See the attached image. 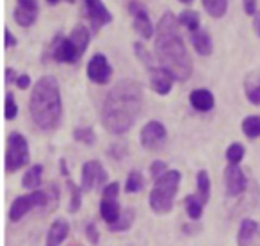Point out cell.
<instances>
[{"label": "cell", "mask_w": 260, "mask_h": 246, "mask_svg": "<svg viewBox=\"0 0 260 246\" xmlns=\"http://www.w3.org/2000/svg\"><path fill=\"white\" fill-rule=\"evenodd\" d=\"M143 109V86L136 79H121L114 84L102 104L100 118L107 132L121 136L138 121Z\"/></svg>", "instance_id": "1"}, {"label": "cell", "mask_w": 260, "mask_h": 246, "mask_svg": "<svg viewBox=\"0 0 260 246\" xmlns=\"http://www.w3.org/2000/svg\"><path fill=\"white\" fill-rule=\"evenodd\" d=\"M178 18L171 11H166L157 23L155 54L160 66L166 68L175 80L185 82L192 73V59L185 43L178 33Z\"/></svg>", "instance_id": "2"}, {"label": "cell", "mask_w": 260, "mask_h": 246, "mask_svg": "<svg viewBox=\"0 0 260 246\" xmlns=\"http://www.w3.org/2000/svg\"><path fill=\"white\" fill-rule=\"evenodd\" d=\"M29 112L34 125L45 132L55 131L62 119V100L57 80L43 75L34 84L29 98Z\"/></svg>", "instance_id": "3"}, {"label": "cell", "mask_w": 260, "mask_h": 246, "mask_svg": "<svg viewBox=\"0 0 260 246\" xmlns=\"http://www.w3.org/2000/svg\"><path fill=\"white\" fill-rule=\"evenodd\" d=\"M91 41V30L86 25L79 23L68 36H55L52 43L48 45L45 59L55 63H68V65H75L80 61L84 55L86 48L89 47Z\"/></svg>", "instance_id": "4"}, {"label": "cell", "mask_w": 260, "mask_h": 246, "mask_svg": "<svg viewBox=\"0 0 260 246\" xmlns=\"http://www.w3.org/2000/svg\"><path fill=\"white\" fill-rule=\"evenodd\" d=\"M59 191L55 186H50L48 189H36L30 191L27 195H22L11 203L9 209V220L11 221H20L27 212L34 209H43L50 210V207H54L57 203Z\"/></svg>", "instance_id": "5"}, {"label": "cell", "mask_w": 260, "mask_h": 246, "mask_svg": "<svg viewBox=\"0 0 260 246\" xmlns=\"http://www.w3.org/2000/svg\"><path fill=\"white\" fill-rule=\"evenodd\" d=\"M180 171L168 170L162 177H159L150 193V209L155 214H168L173 209V200L180 186Z\"/></svg>", "instance_id": "6"}, {"label": "cell", "mask_w": 260, "mask_h": 246, "mask_svg": "<svg viewBox=\"0 0 260 246\" xmlns=\"http://www.w3.org/2000/svg\"><path fill=\"white\" fill-rule=\"evenodd\" d=\"M30 159L29 143L20 132H11L8 138V146H6V171L15 173L20 168H23Z\"/></svg>", "instance_id": "7"}, {"label": "cell", "mask_w": 260, "mask_h": 246, "mask_svg": "<svg viewBox=\"0 0 260 246\" xmlns=\"http://www.w3.org/2000/svg\"><path fill=\"white\" fill-rule=\"evenodd\" d=\"M168 139V131L162 123L152 119L143 127L141 136H139V141H141L143 148H146L148 152H160L166 145Z\"/></svg>", "instance_id": "8"}, {"label": "cell", "mask_w": 260, "mask_h": 246, "mask_svg": "<svg viewBox=\"0 0 260 246\" xmlns=\"http://www.w3.org/2000/svg\"><path fill=\"white\" fill-rule=\"evenodd\" d=\"M84 8H86V16L93 34L100 33L105 25L112 22V15L102 0H84Z\"/></svg>", "instance_id": "9"}, {"label": "cell", "mask_w": 260, "mask_h": 246, "mask_svg": "<svg viewBox=\"0 0 260 246\" xmlns=\"http://www.w3.org/2000/svg\"><path fill=\"white\" fill-rule=\"evenodd\" d=\"M109 178V173L102 166L100 161H87L82 164V175H80V189L87 193L94 186H104Z\"/></svg>", "instance_id": "10"}, {"label": "cell", "mask_w": 260, "mask_h": 246, "mask_svg": "<svg viewBox=\"0 0 260 246\" xmlns=\"http://www.w3.org/2000/svg\"><path fill=\"white\" fill-rule=\"evenodd\" d=\"M126 9H128L130 16L134 20V29L138 30L139 36H141L143 40H150V38L155 34V27H153L145 6H143L141 2H138V0H132V2H128Z\"/></svg>", "instance_id": "11"}, {"label": "cell", "mask_w": 260, "mask_h": 246, "mask_svg": "<svg viewBox=\"0 0 260 246\" xmlns=\"http://www.w3.org/2000/svg\"><path fill=\"white\" fill-rule=\"evenodd\" d=\"M86 72H87V79L93 84L105 86V84H109V80H111V77H112V66H111V63L107 61V57L98 52V54H94L93 57L89 59Z\"/></svg>", "instance_id": "12"}, {"label": "cell", "mask_w": 260, "mask_h": 246, "mask_svg": "<svg viewBox=\"0 0 260 246\" xmlns=\"http://www.w3.org/2000/svg\"><path fill=\"white\" fill-rule=\"evenodd\" d=\"M224 193L230 198H235V196L242 195L248 186V178H246L244 171L237 166V164H230V166L224 168Z\"/></svg>", "instance_id": "13"}, {"label": "cell", "mask_w": 260, "mask_h": 246, "mask_svg": "<svg viewBox=\"0 0 260 246\" xmlns=\"http://www.w3.org/2000/svg\"><path fill=\"white\" fill-rule=\"evenodd\" d=\"M13 15L20 27L34 25L40 15V2L38 0H16V9Z\"/></svg>", "instance_id": "14"}, {"label": "cell", "mask_w": 260, "mask_h": 246, "mask_svg": "<svg viewBox=\"0 0 260 246\" xmlns=\"http://www.w3.org/2000/svg\"><path fill=\"white\" fill-rule=\"evenodd\" d=\"M175 77L162 66H155L150 70V87L159 95H168L173 87Z\"/></svg>", "instance_id": "15"}, {"label": "cell", "mask_w": 260, "mask_h": 246, "mask_svg": "<svg viewBox=\"0 0 260 246\" xmlns=\"http://www.w3.org/2000/svg\"><path fill=\"white\" fill-rule=\"evenodd\" d=\"M189 102H191V105L196 109V111L200 112H209L214 109V105H216V98H214V95L210 93L209 89H194L191 91V95H189Z\"/></svg>", "instance_id": "16"}, {"label": "cell", "mask_w": 260, "mask_h": 246, "mask_svg": "<svg viewBox=\"0 0 260 246\" xmlns=\"http://www.w3.org/2000/svg\"><path fill=\"white\" fill-rule=\"evenodd\" d=\"M68 234H70L68 221L62 220V218H57V220L52 223L50 230H48L47 244H45V246H61L62 241L68 237Z\"/></svg>", "instance_id": "17"}, {"label": "cell", "mask_w": 260, "mask_h": 246, "mask_svg": "<svg viewBox=\"0 0 260 246\" xmlns=\"http://www.w3.org/2000/svg\"><path fill=\"white\" fill-rule=\"evenodd\" d=\"M100 214H102V220L107 225L116 223L119 220V216H121V207H119L118 198H104L102 196Z\"/></svg>", "instance_id": "18"}, {"label": "cell", "mask_w": 260, "mask_h": 246, "mask_svg": "<svg viewBox=\"0 0 260 246\" xmlns=\"http://www.w3.org/2000/svg\"><path fill=\"white\" fill-rule=\"evenodd\" d=\"M191 43L200 55H205L207 57V55L212 54V38H210V34L207 33L205 29H200V30H196V33H192Z\"/></svg>", "instance_id": "19"}, {"label": "cell", "mask_w": 260, "mask_h": 246, "mask_svg": "<svg viewBox=\"0 0 260 246\" xmlns=\"http://www.w3.org/2000/svg\"><path fill=\"white\" fill-rule=\"evenodd\" d=\"M256 230H258L256 221L249 220V218L242 220L241 225H239V232H237V246H249L251 244Z\"/></svg>", "instance_id": "20"}, {"label": "cell", "mask_w": 260, "mask_h": 246, "mask_svg": "<svg viewBox=\"0 0 260 246\" xmlns=\"http://www.w3.org/2000/svg\"><path fill=\"white\" fill-rule=\"evenodd\" d=\"M244 93L249 104L260 105V75H256V73L248 75V79L244 80Z\"/></svg>", "instance_id": "21"}, {"label": "cell", "mask_w": 260, "mask_h": 246, "mask_svg": "<svg viewBox=\"0 0 260 246\" xmlns=\"http://www.w3.org/2000/svg\"><path fill=\"white\" fill-rule=\"evenodd\" d=\"M41 175H43V164H34L27 170V173L22 178V186L29 191H36L41 186Z\"/></svg>", "instance_id": "22"}, {"label": "cell", "mask_w": 260, "mask_h": 246, "mask_svg": "<svg viewBox=\"0 0 260 246\" xmlns=\"http://www.w3.org/2000/svg\"><path fill=\"white\" fill-rule=\"evenodd\" d=\"M177 18H178V23H180L182 27H185L191 34L202 29V27H200V22H202L200 15L196 11H192V9H184Z\"/></svg>", "instance_id": "23"}, {"label": "cell", "mask_w": 260, "mask_h": 246, "mask_svg": "<svg viewBox=\"0 0 260 246\" xmlns=\"http://www.w3.org/2000/svg\"><path fill=\"white\" fill-rule=\"evenodd\" d=\"M196 189H198L196 195L200 196V200H202L203 203L209 202V198H210V178H209V173H207L205 170H202V171L196 173Z\"/></svg>", "instance_id": "24"}, {"label": "cell", "mask_w": 260, "mask_h": 246, "mask_svg": "<svg viewBox=\"0 0 260 246\" xmlns=\"http://www.w3.org/2000/svg\"><path fill=\"white\" fill-rule=\"evenodd\" d=\"M184 203H185V210H187V214H189V218H191V220L196 221V220H200V218H202V212H203V207H205V203L200 200L198 195L185 196Z\"/></svg>", "instance_id": "25"}, {"label": "cell", "mask_w": 260, "mask_h": 246, "mask_svg": "<svg viewBox=\"0 0 260 246\" xmlns=\"http://www.w3.org/2000/svg\"><path fill=\"white\" fill-rule=\"evenodd\" d=\"M241 129L249 139L260 138V116H256V114L246 116L241 123Z\"/></svg>", "instance_id": "26"}, {"label": "cell", "mask_w": 260, "mask_h": 246, "mask_svg": "<svg viewBox=\"0 0 260 246\" xmlns=\"http://www.w3.org/2000/svg\"><path fill=\"white\" fill-rule=\"evenodd\" d=\"M203 8L212 18H223L228 8V0H202Z\"/></svg>", "instance_id": "27"}, {"label": "cell", "mask_w": 260, "mask_h": 246, "mask_svg": "<svg viewBox=\"0 0 260 246\" xmlns=\"http://www.w3.org/2000/svg\"><path fill=\"white\" fill-rule=\"evenodd\" d=\"M134 218H136V210L134 209H125L116 223L109 225V230H112V232H125V230H128L130 225L134 223Z\"/></svg>", "instance_id": "28"}, {"label": "cell", "mask_w": 260, "mask_h": 246, "mask_svg": "<svg viewBox=\"0 0 260 246\" xmlns=\"http://www.w3.org/2000/svg\"><path fill=\"white\" fill-rule=\"evenodd\" d=\"M145 188V177L139 173L138 170H132L126 177V182H125V191L126 193H139L143 191Z\"/></svg>", "instance_id": "29"}, {"label": "cell", "mask_w": 260, "mask_h": 246, "mask_svg": "<svg viewBox=\"0 0 260 246\" xmlns=\"http://www.w3.org/2000/svg\"><path fill=\"white\" fill-rule=\"evenodd\" d=\"M73 139L82 145H87V146H93L96 143V134L91 127H77L73 131Z\"/></svg>", "instance_id": "30"}, {"label": "cell", "mask_w": 260, "mask_h": 246, "mask_svg": "<svg viewBox=\"0 0 260 246\" xmlns=\"http://www.w3.org/2000/svg\"><path fill=\"white\" fill-rule=\"evenodd\" d=\"M68 189H70V205L68 210L70 212H79L80 209V203H82V189L80 186H75L72 180H68Z\"/></svg>", "instance_id": "31"}, {"label": "cell", "mask_w": 260, "mask_h": 246, "mask_svg": "<svg viewBox=\"0 0 260 246\" xmlns=\"http://www.w3.org/2000/svg\"><path fill=\"white\" fill-rule=\"evenodd\" d=\"M246 156V148L241 143H232L226 148V161L230 164H239Z\"/></svg>", "instance_id": "32"}, {"label": "cell", "mask_w": 260, "mask_h": 246, "mask_svg": "<svg viewBox=\"0 0 260 246\" xmlns=\"http://www.w3.org/2000/svg\"><path fill=\"white\" fill-rule=\"evenodd\" d=\"M134 52H136V55H138L139 61H141L143 65L148 68V72L155 68V65H153V57L150 55V52L146 50L145 45H143L141 41H136V43H134Z\"/></svg>", "instance_id": "33"}, {"label": "cell", "mask_w": 260, "mask_h": 246, "mask_svg": "<svg viewBox=\"0 0 260 246\" xmlns=\"http://www.w3.org/2000/svg\"><path fill=\"white\" fill-rule=\"evenodd\" d=\"M16 116H18V104H16L15 97H13V93H6V111H4V118L8 119V121H11V119H15Z\"/></svg>", "instance_id": "34"}, {"label": "cell", "mask_w": 260, "mask_h": 246, "mask_svg": "<svg viewBox=\"0 0 260 246\" xmlns=\"http://www.w3.org/2000/svg\"><path fill=\"white\" fill-rule=\"evenodd\" d=\"M166 171H168V164L164 163V161H153V163L150 164V175H152L155 180L159 177H162Z\"/></svg>", "instance_id": "35"}, {"label": "cell", "mask_w": 260, "mask_h": 246, "mask_svg": "<svg viewBox=\"0 0 260 246\" xmlns=\"http://www.w3.org/2000/svg\"><path fill=\"white\" fill-rule=\"evenodd\" d=\"M118 193H119V184L118 182H112V184H107L102 191V196L104 198H118Z\"/></svg>", "instance_id": "36"}, {"label": "cell", "mask_w": 260, "mask_h": 246, "mask_svg": "<svg viewBox=\"0 0 260 246\" xmlns=\"http://www.w3.org/2000/svg\"><path fill=\"white\" fill-rule=\"evenodd\" d=\"M109 156H111V157H114V159H121V157L123 156H125V153H126V150H125V146H123L121 145V143H116V145H111V146H109Z\"/></svg>", "instance_id": "37"}, {"label": "cell", "mask_w": 260, "mask_h": 246, "mask_svg": "<svg viewBox=\"0 0 260 246\" xmlns=\"http://www.w3.org/2000/svg\"><path fill=\"white\" fill-rule=\"evenodd\" d=\"M16 45H18L16 38L13 36L8 27H4V48H11V47H16Z\"/></svg>", "instance_id": "38"}, {"label": "cell", "mask_w": 260, "mask_h": 246, "mask_svg": "<svg viewBox=\"0 0 260 246\" xmlns=\"http://www.w3.org/2000/svg\"><path fill=\"white\" fill-rule=\"evenodd\" d=\"M86 235L89 237V241L93 242V244H96L98 242V230H96V227H94V223L86 225Z\"/></svg>", "instance_id": "39"}, {"label": "cell", "mask_w": 260, "mask_h": 246, "mask_svg": "<svg viewBox=\"0 0 260 246\" xmlns=\"http://www.w3.org/2000/svg\"><path fill=\"white\" fill-rule=\"evenodd\" d=\"M244 11H246V15H249V16H255L256 13V0H244Z\"/></svg>", "instance_id": "40"}, {"label": "cell", "mask_w": 260, "mask_h": 246, "mask_svg": "<svg viewBox=\"0 0 260 246\" xmlns=\"http://www.w3.org/2000/svg\"><path fill=\"white\" fill-rule=\"evenodd\" d=\"M18 73H16L15 68H11V66H8L6 68V84H11V82H16L18 80Z\"/></svg>", "instance_id": "41"}, {"label": "cell", "mask_w": 260, "mask_h": 246, "mask_svg": "<svg viewBox=\"0 0 260 246\" xmlns=\"http://www.w3.org/2000/svg\"><path fill=\"white\" fill-rule=\"evenodd\" d=\"M16 86H18L20 89H27V87L30 86V77L29 75H20L18 80H16Z\"/></svg>", "instance_id": "42"}, {"label": "cell", "mask_w": 260, "mask_h": 246, "mask_svg": "<svg viewBox=\"0 0 260 246\" xmlns=\"http://www.w3.org/2000/svg\"><path fill=\"white\" fill-rule=\"evenodd\" d=\"M253 30L256 33V36L260 38V9L255 16H253Z\"/></svg>", "instance_id": "43"}, {"label": "cell", "mask_w": 260, "mask_h": 246, "mask_svg": "<svg viewBox=\"0 0 260 246\" xmlns=\"http://www.w3.org/2000/svg\"><path fill=\"white\" fill-rule=\"evenodd\" d=\"M47 2H48L50 6H55V4H59V2H68V4H73L75 0H47Z\"/></svg>", "instance_id": "44"}, {"label": "cell", "mask_w": 260, "mask_h": 246, "mask_svg": "<svg viewBox=\"0 0 260 246\" xmlns=\"http://www.w3.org/2000/svg\"><path fill=\"white\" fill-rule=\"evenodd\" d=\"M61 171H62V175H64V177H68V168H66V161L64 159H61Z\"/></svg>", "instance_id": "45"}, {"label": "cell", "mask_w": 260, "mask_h": 246, "mask_svg": "<svg viewBox=\"0 0 260 246\" xmlns=\"http://www.w3.org/2000/svg\"><path fill=\"white\" fill-rule=\"evenodd\" d=\"M178 2H182V4H192V0H178Z\"/></svg>", "instance_id": "46"}]
</instances>
